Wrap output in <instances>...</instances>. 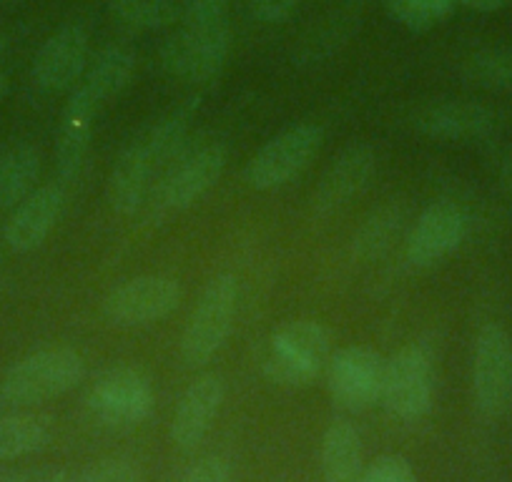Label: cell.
<instances>
[{
	"label": "cell",
	"instance_id": "cell-18",
	"mask_svg": "<svg viewBox=\"0 0 512 482\" xmlns=\"http://www.w3.org/2000/svg\"><path fill=\"white\" fill-rule=\"evenodd\" d=\"M98 108L88 101L78 88H73L66 108H63L61 129H58V174L63 184H71L81 176L91 146L93 118Z\"/></svg>",
	"mask_w": 512,
	"mask_h": 482
},
{
	"label": "cell",
	"instance_id": "cell-7",
	"mask_svg": "<svg viewBox=\"0 0 512 482\" xmlns=\"http://www.w3.org/2000/svg\"><path fill=\"white\" fill-rule=\"evenodd\" d=\"M324 131L314 124H299L274 136L254 159L246 164L244 179L251 189L269 191L289 184L302 174L322 146Z\"/></svg>",
	"mask_w": 512,
	"mask_h": 482
},
{
	"label": "cell",
	"instance_id": "cell-10",
	"mask_svg": "<svg viewBox=\"0 0 512 482\" xmlns=\"http://www.w3.org/2000/svg\"><path fill=\"white\" fill-rule=\"evenodd\" d=\"M181 302V284L171 277L131 279L113 289L103 302V317L116 327H146L169 317Z\"/></svg>",
	"mask_w": 512,
	"mask_h": 482
},
{
	"label": "cell",
	"instance_id": "cell-2",
	"mask_svg": "<svg viewBox=\"0 0 512 482\" xmlns=\"http://www.w3.org/2000/svg\"><path fill=\"white\" fill-rule=\"evenodd\" d=\"M332 337L317 322H292L279 329L264 354V372L284 387H304L317 380L332 357Z\"/></svg>",
	"mask_w": 512,
	"mask_h": 482
},
{
	"label": "cell",
	"instance_id": "cell-24",
	"mask_svg": "<svg viewBox=\"0 0 512 482\" xmlns=\"http://www.w3.org/2000/svg\"><path fill=\"white\" fill-rule=\"evenodd\" d=\"M402 221H405V211L397 204H387L374 211L354 236V249L359 257L379 259L384 252H390L402 231Z\"/></svg>",
	"mask_w": 512,
	"mask_h": 482
},
{
	"label": "cell",
	"instance_id": "cell-11",
	"mask_svg": "<svg viewBox=\"0 0 512 482\" xmlns=\"http://www.w3.org/2000/svg\"><path fill=\"white\" fill-rule=\"evenodd\" d=\"M384 362L369 347H344L329 357V395L347 412H364L382 400Z\"/></svg>",
	"mask_w": 512,
	"mask_h": 482
},
{
	"label": "cell",
	"instance_id": "cell-8",
	"mask_svg": "<svg viewBox=\"0 0 512 482\" xmlns=\"http://www.w3.org/2000/svg\"><path fill=\"white\" fill-rule=\"evenodd\" d=\"M226 149L221 144H204L184 156H176L169 171L156 189V206L166 214L184 211L194 206L204 194H209L226 169Z\"/></svg>",
	"mask_w": 512,
	"mask_h": 482
},
{
	"label": "cell",
	"instance_id": "cell-22",
	"mask_svg": "<svg viewBox=\"0 0 512 482\" xmlns=\"http://www.w3.org/2000/svg\"><path fill=\"white\" fill-rule=\"evenodd\" d=\"M38 174H41V154L33 146H16L0 156V209L23 204L36 191Z\"/></svg>",
	"mask_w": 512,
	"mask_h": 482
},
{
	"label": "cell",
	"instance_id": "cell-13",
	"mask_svg": "<svg viewBox=\"0 0 512 482\" xmlns=\"http://www.w3.org/2000/svg\"><path fill=\"white\" fill-rule=\"evenodd\" d=\"M465 231L467 219L460 206L450 201H435L422 211L415 229L407 236V259L415 267H435L460 247Z\"/></svg>",
	"mask_w": 512,
	"mask_h": 482
},
{
	"label": "cell",
	"instance_id": "cell-32",
	"mask_svg": "<svg viewBox=\"0 0 512 482\" xmlns=\"http://www.w3.org/2000/svg\"><path fill=\"white\" fill-rule=\"evenodd\" d=\"M302 0H251V13L264 23H282Z\"/></svg>",
	"mask_w": 512,
	"mask_h": 482
},
{
	"label": "cell",
	"instance_id": "cell-31",
	"mask_svg": "<svg viewBox=\"0 0 512 482\" xmlns=\"http://www.w3.org/2000/svg\"><path fill=\"white\" fill-rule=\"evenodd\" d=\"M181 482H229V465L221 457H201Z\"/></svg>",
	"mask_w": 512,
	"mask_h": 482
},
{
	"label": "cell",
	"instance_id": "cell-19",
	"mask_svg": "<svg viewBox=\"0 0 512 482\" xmlns=\"http://www.w3.org/2000/svg\"><path fill=\"white\" fill-rule=\"evenodd\" d=\"M156 164L149 159L139 141L128 146L118 161L113 164L111 176L106 184V199L116 214H134L144 204L146 194L151 189V176H154Z\"/></svg>",
	"mask_w": 512,
	"mask_h": 482
},
{
	"label": "cell",
	"instance_id": "cell-27",
	"mask_svg": "<svg viewBox=\"0 0 512 482\" xmlns=\"http://www.w3.org/2000/svg\"><path fill=\"white\" fill-rule=\"evenodd\" d=\"M397 23L410 31H430L455 11L457 0H382Z\"/></svg>",
	"mask_w": 512,
	"mask_h": 482
},
{
	"label": "cell",
	"instance_id": "cell-26",
	"mask_svg": "<svg viewBox=\"0 0 512 482\" xmlns=\"http://www.w3.org/2000/svg\"><path fill=\"white\" fill-rule=\"evenodd\" d=\"M467 83L490 91H512V51H480L462 66Z\"/></svg>",
	"mask_w": 512,
	"mask_h": 482
},
{
	"label": "cell",
	"instance_id": "cell-36",
	"mask_svg": "<svg viewBox=\"0 0 512 482\" xmlns=\"http://www.w3.org/2000/svg\"><path fill=\"white\" fill-rule=\"evenodd\" d=\"M502 186H505L507 191H512V159L507 161L505 169H502Z\"/></svg>",
	"mask_w": 512,
	"mask_h": 482
},
{
	"label": "cell",
	"instance_id": "cell-12",
	"mask_svg": "<svg viewBox=\"0 0 512 482\" xmlns=\"http://www.w3.org/2000/svg\"><path fill=\"white\" fill-rule=\"evenodd\" d=\"M88 43L86 28L71 23L63 26L38 48L33 58V81L38 88L48 93L68 91L81 81L88 68Z\"/></svg>",
	"mask_w": 512,
	"mask_h": 482
},
{
	"label": "cell",
	"instance_id": "cell-20",
	"mask_svg": "<svg viewBox=\"0 0 512 482\" xmlns=\"http://www.w3.org/2000/svg\"><path fill=\"white\" fill-rule=\"evenodd\" d=\"M136 71V56L128 48L123 46H111L103 48L96 56V61H91V66L83 73L81 86H76L88 101H93V106L101 108L108 101L118 98L123 93V88L131 83V76Z\"/></svg>",
	"mask_w": 512,
	"mask_h": 482
},
{
	"label": "cell",
	"instance_id": "cell-4",
	"mask_svg": "<svg viewBox=\"0 0 512 482\" xmlns=\"http://www.w3.org/2000/svg\"><path fill=\"white\" fill-rule=\"evenodd\" d=\"M435 367L425 344H407L384 365L382 405L395 420L415 422L432 407Z\"/></svg>",
	"mask_w": 512,
	"mask_h": 482
},
{
	"label": "cell",
	"instance_id": "cell-34",
	"mask_svg": "<svg viewBox=\"0 0 512 482\" xmlns=\"http://www.w3.org/2000/svg\"><path fill=\"white\" fill-rule=\"evenodd\" d=\"M457 3H462V6L472 8V11L490 13V11H497V8L507 6L510 0H457Z\"/></svg>",
	"mask_w": 512,
	"mask_h": 482
},
{
	"label": "cell",
	"instance_id": "cell-25",
	"mask_svg": "<svg viewBox=\"0 0 512 482\" xmlns=\"http://www.w3.org/2000/svg\"><path fill=\"white\" fill-rule=\"evenodd\" d=\"M111 16L131 31H161L174 26L179 8L171 0H111Z\"/></svg>",
	"mask_w": 512,
	"mask_h": 482
},
{
	"label": "cell",
	"instance_id": "cell-40",
	"mask_svg": "<svg viewBox=\"0 0 512 482\" xmlns=\"http://www.w3.org/2000/svg\"><path fill=\"white\" fill-rule=\"evenodd\" d=\"M0 269H3V259H0Z\"/></svg>",
	"mask_w": 512,
	"mask_h": 482
},
{
	"label": "cell",
	"instance_id": "cell-28",
	"mask_svg": "<svg viewBox=\"0 0 512 482\" xmlns=\"http://www.w3.org/2000/svg\"><path fill=\"white\" fill-rule=\"evenodd\" d=\"M76 482H144L141 467L126 457H106L76 472Z\"/></svg>",
	"mask_w": 512,
	"mask_h": 482
},
{
	"label": "cell",
	"instance_id": "cell-15",
	"mask_svg": "<svg viewBox=\"0 0 512 482\" xmlns=\"http://www.w3.org/2000/svg\"><path fill=\"white\" fill-rule=\"evenodd\" d=\"M412 124L422 136L437 141H472L490 134L492 113L480 103L442 101L417 108Z\"/></svg>",
	"mask_w": 512,
	"mask_h": 482
},
{
	"label": "cell",
	"instance_id": "cell-16",
	"mask_svg": "<svg viewBox=\"0 0 512 482\" xmlns=\"http://www.w3.org/2000/svg\"><path fill=\"white\" fill-rule=\"evenodd\" d=\"M221 402H224V382H221V377L204 375L191 382L189 390L181 397L179 407H176L174 425H171V440L179 450H196L204 442Z\"/></svg>",
	"mask_w": 512,
	"mask_h": 482
},
{
	"label": "cell",
	"instance_id": "cell-14",
	"mask_svg": "<svg viewBox=\"0 0 512 482\" xmlns=\"http://www.w3.org/2000/svg\"><path fill=\"white\" fill-rule=\"evenodd\" d=\"M63 206H66V191H63L61 184H51L33 191L23 204L16 206L13 216L8 219V247L16 254H28L41 247L53 231V226L61 219Z\"/></svg>",
	"mask_w": 512,
	"mask_h": 482
},
{
	"label": "cell",
	"instance_id": "cell-23",
	"mask_svg": "<svg viewBox=\"0 0 512 482\" xmlns=\"http://www.w3.org/2000/svg\"><path fill=\"white\" fill-rule=\"evenodd\" d=\"M53 430L46 417L6 415L0 417V460H18L41 452L51 442Z\"/></svg>",
	"mask_w": 512,
	"mask_h": 482
},
{
	"label": "cell",
	"instance_id": "cell-21",
	"mask_svg": "<svg viewBox=\"0 0 512 482\" xmlns=\"http://www.w3.org/2000/svg\"><path fill=\"white\" fill-rule=\"evenodd\" d=\"M362 440L349 422H334L322 440L324 482L362 480Z\"/></svg>",
	"mask_w": 512,
	"mask_h": 482
},
{
	"label": "cell",
	"instance_id": "cell-6",
	"mask_svg": "<svg viewBox=\"0 0 512 482\" xmlns=\"http://www.w3.org/2000/svg\"><path fill=\"white\" fill-rule=\"evenodd\" d=\"M88 407L98 425L108 430H131L151 415L154 387L139 370L118 367L98 377L88 395Z\"/></svg>",
	"mask_w": 512,
	"mask_h": 482
},
{
	"label": "cell",
	"instance_id": "cell-37",
	"mask_svg": "<svg viewBox=\"0 0 512 482\" xmlns=\"http://www.w3.org/2000/svg\"><path fill=\"white\" fill-rule=\"evenodd\" d=\"M8 88H11V81H8V76L3 71H0V101L8 96Z\"/></svg>",
	"mask_w": 512,
	"mask_h": 482
},
{
	"label": "cell",
	"instance_id": "cell-38",
	"mask_svg": "<svg viewBox=\"0 0 512 482\" xmlns=\"http://www.w3.org/2000/svg\"><path fill=\"white\" fill-rule=\"evenodd\" d=\"M6 48H8V36L3 31H0V56L6 53Z\"/></svg>",
	"mask_w": 512,
	"mask_h": 482
},
{
	"label": "cell",
	"instance_id": "cell-1",
	"mask_svg": "<svg viewBox=\"0 0 512 482\" xmlns=\"http://www.w3.org/2000/svg\"><path fill=\"white\" fill-rule=\"evenodd\" d=\"M83 357L76 349L56 347L18 359L0 380V402L11 407L41 405L66 395L83 380Z\"/></svg>",
	"mask_w": 512,
	"mask_h": 482
},
{
	"label": "cell",
	"instance_id": "cell-9",
	"mask_svg": "<svg viewBox=\"0 0 512 482\" xmlns=\"http://www.w3.org/2000/svg\"><path fill=\"white\" fill-rule=\"evenodd\" d=\"M472 392L482 415H500L512 397V339L500 324L477 334L472 359Z\"/></svg>",
	"mask_w": 512,
	"mask_h": 482
},
{
	"label": "cell",
	"instance_id": "cell-35",
	"mask_svg": "<svg viewBox=\"0 0 512 482\" xmlns=\"http://www.w3.org/2000/svg\"><path fill=\"white\" fill-rule=\"evenodd\" d=\"M0 482H26V470H3Z\"/></svg>",
	"mask_w": 512,
	"mask_h": 482
},
{
	"label": "cell",
	"instance_id": "cell-30",
	"mask_svg": "<svg viewBox=\"0 0 512 482\" xmlns=\"http://www.w3.org/2000/svg\"><path fill=\"white\" fill-rule=\"evenodd\" d=\"M359 482H420L410 462L400 455H382L364 467Z\"/></svg>",
	"mask_w": 512,
	"mask_h": 482
},
{
	"label": "cell",
	"instance_id": "cell-39",
	"mask_svg": "<svg viewBox=\"0 0 512 482\" xmlns=\"http://www.w3.org/2000/svg\"><path fill=\"white\" fill-rule=\"evenodd\" d=\"M8 3H18V0H0V6H8Z\"/></svg>",
	"mask_w": 512,
	"mask_h": 482
},
{
	"label": "cell",
	"instance_id": "cell-5",
	"mask_svg": "<svg viewBox=\"0 0 512 482\" xmlns=\"http://www.w3.org/2000/svg\"><path fill=\"white\" fill-rule=\"evenodd\" d=\"M231 51V28L184 26L161 48V66L184 83H206L221 73Z\"/></svg>",
	"mask_w": 512,
	"mask_h": 482
},
{
	"label": "cell",
	"instance_id": "cell-29",
	"mask_svg": "<svg viewBox=\"0 0 512 482\" xmlns=\"http://www.w3.org/2000/svg\"><path fill=\"white\" fill-rule=\"evenodd\" d=\"M184 26H191V28L229 26V0H186Z\"/></svg>",
	"mask_w": 512,
	"mask_h": 482
},
{
	"label": "cell",
	"instance_id": "cell-3",
	"mask_svg": "<svg viewBox=\"0 0 512 482\" xmlns=\"http://www.w3.org/2000/svg\"><path fill=\"white\" fill-rule=\"evenodd\" d=\"M236 302H239V282L234 274H219L206 284L181 339L186 365H206L224 347L234 329Z\"/></svg>",
	"mask_w": 512,
	"mask_h": 482
},
{
	"label": "cell",
	"instance_id": "cell-33",
	"mask_svg": "<svg viewBox=\"0 0 512 482\" xmlns=\"http://www.w3.org/2000/svg\"><path fill=\"white\" fill-rule=\"evenodd\" d=\"M26 482H76V472L41 467V470H26Z\"/></svg>",
	"mask_w": 512,
	"mask_h": 482
},
{
	"label": "cell",
	"instance_id": "cell-17",
	"mask_svg": "<svg viewBox=\"0 0 512 482\" xmlns=\"http://www.w3.org/2000/svg\"><path fill=\"white\" fill-rule=\"evenodd\" d=\"M372 171L374 151L367 144L347 146L329 164V169L324 171L322 181H319L317 191H314V209L319 214H329V211L344 206L352 196H357L367 186Z\"/></svg>",
	"mask_w": 512,
	"mask_h": 482
}]
</instances>
